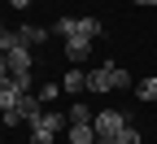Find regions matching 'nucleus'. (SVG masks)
I'll return each mask as SVG.
<instances>
[{
    "label": "nucleus",
    "instance_id": "f257e3e1",
    "mask_svg": "<svg viewBox=\"0 0 157 144\" xmlns=\"http://www.w3.org/2000/svg\"><path fill=\"white\" fill-rule=\"evenodd\" d=\"M92 127H96V135H118V131H122L127 127V114L122 109H101V114H96V122H92Z\"/></svg>",
    "mask_w": 157,
    "mask_h": 144
},
{
    "label": "nucleus",
    "instance_id": "f03ea898",
    "mask_svg": "<svg viewBox=\"0 0 157 144\" xmlns=\"http://www.w3.org/2000/svg\"><path fill=\"white\" fill-rule=\"evenodd\" d=\"M113 61H105V66H96V70H87V92H113Z\"/></svg>",
    "mask_w": 157,
    "mask_h": 144
},
{
    "label": "nucleus",
    "instance_id": "7ed1b4c3",
    "mask_svg": "<svg viewBox=\"0 0 157 144\" xmlns=\"http://www.w3.org/2000/svg\"><path fill=\"white\" fill-rule=\"evenodd\" d=\"M26 96V88L17 83V79L9 74V79H0V109H17V100Z\"/></svg>",
    "mask_w": 157,
    "mask_h": 144
},
{
    "label": "nucleus",
    "instance_id": "20e7f679",
    "mask_svg": "<svg viewBox=\"0 0 157 144\" xmlns=\"http://www.w3.org/2000/svg\"><path fill=\"white\" fill-rule=\"evenodd\" d=\"M61 127H66V114L61 109H44V114L31 122V131H52V135H61Z\"/></svg>",
    "mask_w": 157,
    "mask_h": 144
},
{
    "label": "nucleus",
    "instance_id": "39448f33",
    "mask_svg": "<svg viewBox=\"0 0 157 144\" xmlns=\"http://www.w3.org/2000/svg\"><path fill=\"white\" fill-rule=\"evenodd\" d=\"M5 66H9V74H31V48L22 44V48H13V53H5Z\"/></svg>",
    "mask_w": 157,
    "mask_h": 144
},
{
    "label": "nucleus",
    "instance_id": "423d86ee",
    "mask_svg": "<svg viewBox=\"0 0 157 144\" xmlns=\"http://www.w3.org/2000/svg\"><path fill=\"white\" fill-rule=\"evenodd\" d=\"M66 122H70V127H92V122H96V114H92V105L74 100V105L66 109Z\"/></svg>",
    "mask_w": 157,
    "mask_h": 144
},
{
    "label": "nucleus",
    "instance_id": "0eeeda50",
    "mask_svg": "<svg viewBox=\"0 0 157 144\" xmlns=\"http://www.w3.org/2000/svg\"><path fill=\"white\" fill-rule=\"evenodd\" d=\"M66 57L74 61V66H83V61L92 57V39H66Z\"/></svg>",
    "mask_w": 157,
    "mask_h": 144
},
{
    "label": "nucleus",
    "instance_id": "6e6552de",
    "mask_svg": "<svg viewBox=\"0 0 157 144\" xmlns=\"http://www.w3.org/2000/svg\"><path fill=\"white\" fill-rule=\"evenodd\" d=\"M101 35V22L96 18H74V35L70 39H96Z\"/></svg>",
    "mask_w": 157,
    "mask_h": 144
},
{
    "label": "nucleus",
    "instance_id": "1a4fd4ad",
    "mask_svg": "<svg viewBox=\"0 0 157 144\" xmlns=\"http://www.w3.org/2000/svg\"><path fill=\"white\" fill-rule=\"evenodd\" d=\"M17 109H22V118H26V127H31V122L39 118V114H44V100H39V96H22V100H17Z\"/></svg>",
    "mask_w": 157,
    "mask_h": 144
},
{
    "label": "nucleus",
    "instance_id": "9d476101",
    "mask_svg": "<svg viewBox=\"0 0 157 144\" xmlns=\"http://www.w3.org/2000/svg\"><path fill=\"white\" fill-rule=\"evenodd\" d=\"M61 88H66L70 96H74V92H87V70H78V66H74L70 74H61Z\"/></svg>",
    "mask_w": 157,
    "mask_h": 144
},
{
    "label": "nucleus",
    "instance_id": "9b49d317",
    "mask_svg": "<svg viewBox=\"0 0 157 144\" xmlns=\"http://www.w3.org/2000/svg\"><path fill=\"white\" fill-rule=\"evenodd\" d=\"M17 35H22V44H26V48H35V44H44L52 31H48V26H22Z\"/></svg>",
    "mask_w": 157,
    "mask_h": 144
},
{
    "label": "nucleus",
    "instance_id": "f8f14e48",
    "mask_svg": "<svg viewBox=\"0 0 157 144\" xmlns=\"http://www.w3.org/2000/svg\"><path fill=\"white\" fill-rule=\"evenodd\" d=\"M70 144H96V127H66Z\"/></svg>",
    "mask_w": 157,
    "mask_h": 144
},
{
    "label": "nucleus",
    "instance_id": "ddd939ff",
    "mask_svg": "<svg viewBox=\"0 0 157 144\" xmlns=\"http://www.w3.org/2000/svg\"><path fill=\"white\" fill-rule=\"evenodd\" d=\"M135 96H140V100H157V74L135 79Z\"/></svg>",
    "mask_w": 157,
    "mask_h": 144
},
{
    "label": "nucleus",
    "instance_id": "4468645a",
    "mask_svg": "<svg viewBox=\"0 0 157 144\" xmlns=\"http://www.w3.org/2000/svg\"><path fill=\"white\" fill-rule=\"evenodd\" d=\"M13 48H22V35H17V31H5V35H0V53H13Z\"/></svg>",
    "mask_w": 157,
    "mask_h": 144
},
{
    "label": "nucleus",
    "instance_id": "2eb2a0df",
    "mask_svg": "<svg viewBox=\"0 0 157 144\" xmlns=\"http://www.w3.org/2000/svg\"><path fill=\"white\" fill-rule=\"evenodd\" d=\"M35 96H39V100H44V105H52V100H57V96H61V83H44V88H39V92H35Z\"/></svg>",
    "mask_w": 157,
    "mask_h": 144
},
{
    "label": "nucleus",
    "instance_id": "dca6fc26",
    "mask_svg": "<svg viewBox=\"0 0 157 144\" xmlns=\"http://www.w3.org/2000/svg\"><path fill=\"white\" fill-rule=\"evenodd\" d=\"M113 144H140V131H135L131 122H127V127H122V131L113 135Z\"/></svg>",
    "mask_w": 157,
    "mask_h": 144
},
{
    "label": "nucleus",
    "instance_id": "f3484780",
    "mask_svg": "<svg viewBox=\"0 0 157 144\" xmlns=\"http://www.w3.org/2000/svg\"><path fill=\"white\" fill-rule=\"evenodd\" d=\"M127 88H135V83H131V74L118 66V70H113V92H127Z\"/></svg>",
    "mask_w": 157,
    "mask_h": 144
},
{
    "label": "nucleus",
    "instance_id": "a211bd4d",
    "mask_svg": "<svg viewBox=\"0 0 157 144\" xmlns=\"http://www.w3.org/2000/svg\"><path fill=\"white\" fill-rule=\"evenodd\" d=\"M52 35H61V39H70V35H74V18H57V26H52Z\"/></svg>",
    "mask_w": 157,
    "mask_h": 144
},
{
    "label": "nucleus",
    "instance_id": "6ab92c4d",
    "mask_svg": "<svg viewBox=\"0 0 157 144\" xmlns=\"http://www.w3.org/2000/svg\"><path fill=\"white\" fill-rule=\"evenodd\" d=\"M31 144H57L52 131H31Z\"/></svg>",
    "mask_w": 157,
    "mask_h": 144
},
{
    "label": "nucleus",
    "instance_id": "aec40b11",
    "mask_svg": "<svg viewBox=\"0 0 157 144\" xmlns=\"http://www.w3.org/2000/svg\"><path fill=\"white\" fill-rule=\"evenodd\" d=\"M22 122V109H5V127H17Z\"/></svg>",
    "mask_w": 157,
    "mask_h": 144
},
{
    "label": "nucleus",
    "instance_id": "412c9836",
    "mask_svg": "<svg viewBox=\"0 0 157 144\" xmlns=\"http://www.w3.org/2000/svg\"><path fill=\"white\" fill-rule=\"evenodd\" d=\"M9 5H13V9H31V0H9Z\"/></svg>",
    "mask_w": 157,
    "mask_h": 144
},
{
    "label": "nucleus",
    "instance_id": "4be33fe9",
    "mask_svg": "<svg viewBox=\"0 0 157 144\" xmlns=\"http://www.w3.org/2000/svg\"><path fill=\"white\" fill-rule=\"evenodd\" d=\"M96 144H113V140H109V135H96Z\"/></svg>",
    "mask_w": 157,
    "mask_h": 144
},
{
    "label": "nucleus",
    "instance_id": "5701e85b",
    "mask_svg": "<svg viewBox=\"0 0 157 144\" xmlns=\"http://www.w3.org/2000/svg\"><path fill=\"white\" fill-rule=\"evenodd\" d=\"M131 5H157V0H131Z\"/></svg>",
    "mask_w": 157,
    "mask_h": 144
},
{
    "label": "nucleus",
    "instance_id": "b1692460",
    "mask_svg": "<svg viewBox=\"0 0 157 144\" xmlns=\"http://www.w3.org/2000/svg\"><path fill=\"white\" fill-rule=\"evenodd\" d=\"M5 31H9V26H5V22H0V35H5Z\"/></svg>",
    "mask_w": 157,
    "mask_h": 144
},
{
    "label": "nucleus",
    "instance_id": "393cba45",
    "mask_svg": "<svg viewBox=\"0 0 157 144\" xmlns=\"http://www.w3.org/2000/svg\"><path fill=\"white\" fill-rule=\"evenodd\" d=\"M0 61H5V53H0Z\"/></svg>",
    "mask_w": 157,
    "mask_h": 144
},
{
    "label": "nucleus",
    "instance_id": "a878e982",
    "mask_svg": "<svg viewBox=\"0 0 157 144\" xmlns=\"http://www.w3.org/2000/svg\"><path fill=\"white\" fill-rule=\"evenodd\" d=\"M153 74H157V70H153Z\"/></svg>",
    "mask_w": 157,
    "mask_h": 144
}]
</instances>
